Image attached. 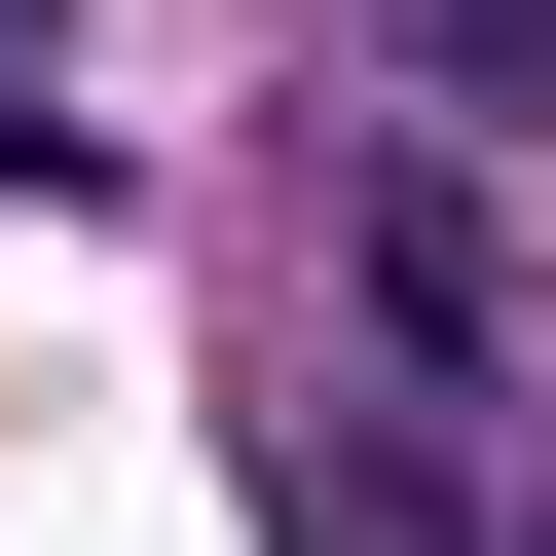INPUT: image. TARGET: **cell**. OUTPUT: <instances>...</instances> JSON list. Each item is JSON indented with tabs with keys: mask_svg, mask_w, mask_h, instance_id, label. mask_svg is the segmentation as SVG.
Returning <instances> with one entry per match:
<instances>
[{
	"mask_svg": "<svg viewBox=\"0 0 556 556\" xmlns=\"http://www.w3.org/2000/svg\"><path fill=\"white\" fill-rule=\"evenodd\" d=\"M371 75H408L445 149H519V112H556V0H371Z\"/></svg>",
	"mask_w": 556,
	"mask_h": 556,
	"instance_id": "7a4b0ae2",
	"label": "cell"
},
{
	"mask_svg": "<svg viewBox=\"0 0 556 556\" xmlns=\"http://www.w3.org/2000/svg\"><path fill=\"white\" fill-rule=\"evenodd\" d=\"M260 556H482V482H445V445H298V482H260Z\"/></svg>",
	"mask_w": 556,
	"mask_h": 556,
	"instance_id": "3957f363",
	"label": "cell"
},
{
	"mask_svg": "<svg viewBox=\"0 0 556 556\" xmlns=\"http://www.w3.org/2000/svg\"><path fill=\"white\" fill-rule=\"evenodd\" d=\"M482 556H556V519H482Z\"/></svg>",
	"mask_w": 556,
	"mask_h": 556,
	"instance_id": "277c9868",
	"label": "cell"
},
{
	"mask_svg": "<svg viewBox=\"0 0 556 556\" xmlns=\"http://www.w3.org/2000/svg\"><path fill=\"white\" fill-rule=\"evenodd\" d=\"M334 260H371V371H482V334H519V223H482V149H371V186H334Z\"/></svg>",
	"mask_w": 556,
	"mask_h": 556,
	"instance_id": "6da1fadb",
	"label": "cell"
}]
</instances>
